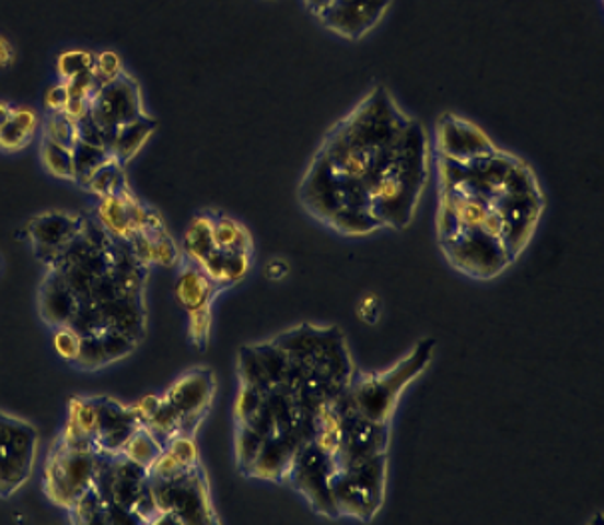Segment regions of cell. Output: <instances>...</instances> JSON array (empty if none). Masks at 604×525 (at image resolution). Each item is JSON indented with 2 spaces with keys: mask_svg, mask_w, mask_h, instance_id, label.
<instances>
[{
  "mask_svg": "<svg viewBox=\"0 0 604 525\" xmlns=\"http://www.w3.org/2000/svg\"><path fill=\"white\" fill-rule=\"evenodd\" d=\"M77 300L70 328L80 336L116 330L142 340L146 331L144 285L148 266L128 242L114 238L96 218H84L79 236L45 264Z\"/></svg>",
  "mask_w": 604,
  "mask_h": 525,
  "instance_id": "cell-1",
  "label": "cell"
},
{
  "mask_svg": "<svg viewBox=\"0 0 604 525\" xmlns=\"http://www.w3.org/2000/svg\"><path fill=\"white\" fill-rule=\"evenodd\" d=\"M435 340L426 338L415 346L414 350L403 358L399 364L393 365L381 374H353L347 394L353 401L356 410L371 422L390 423L397 400L409 382L419 376L433 358Z\"/></svg>",
  "mask_w": 604,
  "mask_h": 525,
  "instance_id": "cell-2",
  "label": "cell"
},
{
  "mask_svg": "<svg viewBox=\"0 0 604 525\" xmlns=\"http://www.w3.org/2000/svg\"><path fill=\"white\" fill-rule=\"evenodd\" d=\"M385 454L353 462L332 474V498L337 515L371 522L380 512L385 491Z\"/></svg>",
  "mask_w": 604,
  "mask_h": 525,
  "instance_id": "cell-3",
  "label": "cell"
},
{
  "mask_svg": "<svg viewBox=\"0 0 604 525\" xmlns=\"http://www.w3.org/2000/svg\"><path fill=\"white\" fill-rule=\"evenodd\" d=\"M96 459L98 452L74 447L58 435L46 457V498L68 512L94 486Z\"/></svg>",
  "mask_w": 604,
  "mask_h": 525,
  "instance_id": "cell-4",
  "label": "cell"
},
{
  "mask_svg": "<svg viewBox=\"0 0 604 525\" xmlns=\"http://www.w3.org/2000/svg\"><path fill=\"white\" fill-rule=\"evenodd\" d=\"M40 447L34 423L0 410V500H9L33 478Z\"/></svg>",
  "mask_w": 604,
  "mask_h": 525,
  "instance_id": "cell-5",
  "label": "cell"
},
{
  "mask_svg": "<svg viewBox=\"0 0 604 525\" xmlns=\"http://www.w3.org/2000/svg\"><path fill=\"white\" fill-rule=\"evenodd\" d=\"M162 517L158 524H216L208 481L196 468L174 480H148Z\"/></svg>",
  "mask_w": 604,
  "mask_h": 525,
  "instance_id": "cell-6",
  "label": "cell"
},
{
  "mask_svg": "<svg viewBox=\"0 0 604 525\" xmlns=\"http://www.w3.org/2000/svg\"><path fill=\"white\" fill-rule=\"evenodd\" d=\"M336 464L329 454L315 442L303 444L291 459L286 480L293 490L302 493L314 512L329 517H337L336 503L332 498V474Z\"/></svg>",
  "mask_w": 604,
  "mask_h": 525,
  "instance_id": "cell-7",
  "label": "cell"
},
{
  "mask_svg": "<svg viewBox=\"0 0 604 525\" xmlns=\"http://www.w3.org/2000/svg\"><path fill=\"white\" fill-rule=\"evenodd\" d=\"M142 115V92L135 77L128 72L120 74L116 81L101 84L90 98V116L101 128L106 147H111L120 126Z\"/></svg>",
  "mask_w": 604,
  "mask_h": 525,
  "instance_id": "cell-8",
  "label": "cell"
},
{
  "mask_svg": "<svg viewBox=\"0 0 604 525\" xmlns=\"http://www.w3.org/2000/svg\"><path fill=\"white\" fill-rule=\"evenodd\" d=\"M148 483L146 468L135 464L132 459L116 454L104 456L98 454L96 471H94V488L101 493L108 510H124L132 514L136 500Z\"/></svg>",
  "mask_w": 604,
  "mask_h": 525,
  "instance_id": "cell-9",
  "label": "cell"
},
{
  "mask_svg": "<svg viewBox=\"0 0 604 525\" xmlns=\"http://www.w3.org/2000/svg\"><path fill=\"white\" fill-rule=\"evenodd\" d=\"M213 394H216V376L212 370L196 368L179 376L162 396V400L170 404L182 420V435H191L200 423L204 422L206 413L212 406Z\"/></svg>",
  "mask_w": 604,
  "mask_h": 525,
  "instance_id": "cell-10",
  "label": "cell"
},
{
  "mask_svg": "<svg viewBox=\"0 0 604 525\" xmlns=\"http://www.w3.org/2000/svg\"><path fill=\"white\" fill-rule=\"evenodd\" d=\"M449 260L460 270L475 278L497 276L511 262L503 244L481 230H463L457 236L443 242Z\"/></svg>",
  "mask_w": 604,
  "mask_h": 525,
  "instance_id": "cell-11",
  "label": "cell"
},
{
  "mask_svg": "<svg viewBox=\"0 0 604 525\" xmlns=\"http://www.w3.org/2000/svg\"><path fill=\"white\" fill-rule=\"evenodd\" d=\"M98 423H96V452L104 456H116L123 452L126 442L142 425L132 406L114 400L108 396H94Z\"/></svg>",
  "mask_w": 604,
  "mask_h": 525,
  "instance_id": "cell-12",
  "label": "cell"
},
{
  "mask_svg": "<svg viewBox=\"0 0 604 525\" xmlns=\"http://www.w3.org/2000/svg\"><path fill=\"white\" fill-rule=\"evenodd\" d=\"M82 226L84 217H74L67 212H46L33 218L26 232L38 260L48 264L79 236Z\"/></svg>",
  "mask_w": 604,
  "mask_h": 525,
  "instance_id": "cell-13",
  "label": "cell"
},
{
  "mask_svg": "<svg viewBox=\"0 0 604 525\" xmlns=\"http://www.w3.org/2000/svg\"><path fill=\"white\" fill-rule=\"evenodd\" d=\"M439 144L445 156L460 166H471L473 162L485 161L495 154L491 142L483 137L479 128L461 122L457 118L445 120V126H441L439 130Z\"/></svg>",
  "mask_w": 604,
  "mask_h": 525,
  "instance_id": "cell-14",
  "label": "cell"
},
{
  "mask_svg": "<svg viewBox=\"0 0 604 525\" xmlns=\"http://www.w3.org/2000/svg\"><path fill=\"white\" fill-rule=\"evenodd\" d=\"M303 444H307V442L298 432L271 435L262 445L252 468L247 469L246 478H258V480L266 481L286 480L291 459Z\"/></svg>",
  "mask_w": 604,
  "mask_h": 525,
  "instance_id": "cell-15",
  "label": "cell"
},
{
  "mask_svg": "<svg viewBox=\"0 0 604 525\" xmlns=\"http://www.w3.org/2000/svg\"><path fill=\"white\" fill-rule=\"evenodd\" d=\"M387 4L390 0H337L336 4L325 12L324 21L339 35L358 38L380 21Z\"/></svg>",
  "mask_w": 604,
  "mask_h": 525,
  "instance_id": "cell-16",
  "label": "cell"
},
{
  "mask_svg": "<svg viewBox=\"0 0 604 525\" xmlns=\"http://www.w3.org/2000/svg\"><path fill=\"white\" fill-rule=\"evenodd\" d=\"M77 300L60 276L46 268L45 278L38 288V312L46 326L60 328L70 326L77 316Z\"/></svg>",
  "mask_w": 604,
  "mask_h": 525,
  "instance_id": "cell-17",
  "label": "cell"
},
{
  "mask_svg": "<svg viewBox=\"0 0 604 525\" xmlns=\"http://www.w3.org/2000/svg\"><path fill=\"white\" fill-rule=\"evenodd\" d=\"M179 276L176 282V298L179 306L194 312V310L210 308L213 298L222 290L213 284L198 264L190 262L186 258L179 260Z\"/></svg>",
  "mask_w": 604,
  "mask_h": 525,
  "instance_id": "cell-18",
  "label": "cell"
},
{
  "mask_svg": "<svg viewBox=\"0 0 604 525\" xmlns=\"http://www.w3.org/2000/svg\"><path fill=\"white\" fill-rule=\"evenodd\" d=\"M96 423H98V411L94 396H77L70 400L68 406L67 425L60 438L67 444L84 450L96 452Z\"/></svg>",
  "mask_w": 604,
  "mask_h": 525,
  "instance_id": "cell-19",
  "label": "cell"
},
{
  "mask_svg": "<svg viewBox=\"0 0 604 525\" xmlns=\"http://www.w3.org/2000/svg\"><path fill=\"white\" fill-rule=\"evenodd\" d=\"M132 192L130 188L123 195L98 198L96 220L102 229L113 234L118 241L128 242L136 234L135 218H132Z\"/></svg>",
  "mask_w": 604,
  "mask_h": 525,
  "instance_id": "cell-20",
  "label": "cell"
},
{
  "mask_svg": "<svg viewBox=\"0 0 604 525\" xmlns=\"http://www.w3.org/2000/svg\"><path fill=\"white\" fill-rule=\"evenodd\" d=\"M156 120L146 115L138 116L135 120L120 126L108 147L111 154L126 166L128 162L135 161L140 150L144 149L146 142L156 132Z\"/></svg>",
  "mask_w": 604,
  "mask_h": 525,
  "instance_id": "cell-21",
  "label": "cell"
},
{
  "mask_svg": "<svg viewBox=\"0 0 604 525\" xmlns=\"http://www.w3.org/2000/svg\"><path fill=\"white\" fill-rule=\"evenodd\" d=\"M249 258L247 254H230V252L213 248L198 266L212 280L213 284L220 288H228L244 280L249 270Z\"/></svg>",
  "mask_w": 604,
  "mask_h": 525,
  "instance_id": "cell-22",
  "label": "cell"
},
{
  "mask_svg": "<svg viewBox=\"0 0 604 525\" xmlns=\"http://www.w3.org/2000/svg\"><path fill=\"white\" fill-rule=\"evenodd\" d=\"M38 130V116L33 108L16 106L9 122L0 128V150L19 152L31 144Z\"/></svg>",
  "mask_w": 604,
  "mask_h": 525,
  "instance_id": "cell-23",
  "label": "cell"
},
{
  "mask_svg": "<svg viewBox=\"0 0 604 525\" xmlns=\"http://www.w3.org/2000/svg\"><path fill=\"white\" fill-rule=\"evenodd\" d=\"M212 236L218 250L252 256V236L234 218L212 214Z\"/></svg>",
  "mask_w": 604,
  "mask_h": 525,
  "instance_id": "cell-24",
  "label": "cell"
},
{
  "mask_svg": "<svg viewBox=\"0 0 604 525\" xmlns=\"http://www.w3.org/2000/svg\"><path fill=\"white\" fill-rule=\"evenodd\" d=\"M212 214H198L182 238V258L200 264L213 250Z\"/></svg>",
  "mask_w": 604,
  "mask_h": 525,
  "instance_id": "cell-25",
  "label": "cell"
},
{
  "mask_svg": "<svg viewBox=\"0 0 604 525\" xmlns=\"http://www.w3.org/2000/svg\"><path fill=\"white\" fill-rule=\"evenodd\" d=\"M113 159L111 150L106 147H96L80 140L72 147V162H74V183H79L82 188H86L90 178L96 174L102 164Z\"/></svg>",
  "mask_w": 604,
  "mask_h": 525,
  "instance_id": "cell-26",
  "label": "cell"
},
{
  "mask_svg": "<svg viewBox=\"0 0 604 525\" xmlns=\"http://www.w3.org/2000/svg\"><path fill=\"white\" fill-rule=\"evenodd\" d=\"M86 190L90 195L98 196V198L123 195L124 190H128L124 164L116 161L114 156L106 164H102L96 174L90 178V183L86 184Z\"/></svg>",
  "mask_w": 604,
  "mask_h": 525,
  "instance_id": "cell-27",
  "label": "cell"
},
{
  "mask_svg": "<svg viewBox=\"0 0 604 525\" xmlns=\"http://www.w3.org/2000/svg\"><path fill=\"white\" fill-rule=\"evenodd\" d=\"M254 352L258 355L259 364L264 368V372L268 374L269 382L274 388H281L288 370H290V358L281 350L280 346L274 342L256 343L252 346Z\"/></svg>",
  "mask_w": 604,
  "mask_h": 525,
  "instance_id": "cell-28",
  "label": "cell"
},
{
  "mask_svg": "<svg viewBox=\"0 0 604 525\" xmlns=\"http://www.w3.org/2000/svg\"><path fill=\"white\" fill-rule=\"evenodd\" d=\"M162 450H164V445L160 444L156 438L146 430L144 425H140L132 438L126 442L120 454L132 459L138 466L148 469L154 464V459L160 456Z\"/></svg>",
  "mask_w": 604,
  "mask_h": 525,
  "instance_id": "cell-29",
  "label": "cell"
},
{
  "mask_svg": "<svg viewBox=\"0 0 604 525\" xmlns=\"http://www.w3.org/2000/svg\"><path fill=\"white\" fill-rule=\"evenodd\" d=\"M40 159L46 171L50 172L58 180H72L74 183V162H72V149L60 147L57 142H50L43 138Z\"/></svg>",
  "mask_w": 604,
  "mask_h": 525,
  "instance_id": "cell-30",
  "label": "cell"
},
{
  "mask_svg": "<svg viewBox=\"0 0 604 525\" xmlns=\"http://www.w3.org/2000/svg\"><path fill=\"white\" fill-rule=\"evenodd\" d=\"M264 442L266 440L254 428H249L246 423H235V456H237V468L244 476L256 462Z\"/></svg>",
  "mask_w": 604,
  "mask_h": 525,
  "instance_id": "cell-31",
  "label": "cell"
},
{
  "mask_svg": "<svg viewBox=\"0 0 604 525\" xmlns=\"http://www.w3.org/2000/svg\"><path fill=\"white\" fill-rule=\"evenodd\" d=\"M70 520L74 524L94 525L106 524V503L101 498V493L92 486L79 502L74 503L70 510Z\"/></svg>",
  "mask_w": 604,
  "mask_h": 525,
  "instance_id": "cell-32",
  "label": "cell"
},
{
  "mask_svg": "<svg viewBox=\"0 0 604 525\" xmlns=\"http://www.w3.org/2000/svg\"><path fill=\"white\" fill-rule=\"evenodd\" d=\"M43 138L57 142L60 147L72 149L79 142V122L74 118L60 110V113H50L45 122V132Z\"/></svg>",
  "mask_w": 604,
  "mask_h": 525,
  "instance_id": "cell-33",
  "label": "cell"
},
{
  "mask_svg": "<svg viewBox=\"0 0 604 525\" xmlns=\"http://www.w3.org/2000/svg\"><path fill=\"white\" fill-rule=\"evenodd\" d=\"M237 374H240V382H242V384L262 389L266 396L274 389L271 382H269L268 374L264 372V368L259 364L258 355H256L252 346H244V348L240 350Z\"/></svg>",
  "mask_w": 604,
  "mask_h": 525,
  "instance_id": "cell-34",
  "label": "cell"
},
{
  "mask_svg": "<svg viewBox=\"0 0 604 525\" xmlns=\"http://www.w3.org/2000/svg\"><path fill=\"white\" fill-rule=\"evenodd\" d=\"M94 52L90 50H68L62 52L57 60V70L60 81L67 82L74 77H79L86 70L94 69Z\"/></svg>",
  "mask_w": 604,
  "mask_h": 525,
  "instance_id": "cell-35",
  "label": "cell"
},
{
  "mask_svg": "<svg viewBox=\"0 0 604 525\" xmlns=\"http://www.w3.org/2000/svg\"><path fill=\"white\" fill-rule=\"evenodd\" d=\"M266 404V394L262 389L242 384L235 400V423H249L258 416Z\"/></svg>",
  "mask_w": 604,
  "mask_h": 525,
  "instance_id": "cell-36",
  "label": "cell"
},
{
  "mask_svg": "<svg viewBox=\"0 0 604 525\" xmlns=\"http://www.w3.org/2000/svg\"><path fill=\"white\" fill-rule=\"evenodd\" d=\"M80 343H82V336L74 328L70 326H60L55 328V338H53V346L57 350V354L65 360L74 364L77 358L80 354Z\"/></svg>",
  "mask_w": 604,
  "mask_h": 525,
  "instance_id": "cell-37",
  "label": "cell"
},
{
  "mask_svg": "<svg viewBox=\"0 0 604 525\" xmlns=\"http://www.w3.org/2000/svg\"><path fill=\"white\" fill-rule=\"evenodd\" d=\"M94 77L98 86L113 82L124 74L123 58L118 57L114 50H102L94 57Z\"/></svg>",
  "mask_w": 604,
  "mask_h": 525,
  "instance_id": "cell-38",
  "label": "cell"
},
{
  "mask_svg": "<svg viewBox=\"0 0 604 525\" xmlns=\"http://www.w3.org/2000/svg\"><path fill=\"white\" fill-rule=\"evenodd\" d=\"M190 314V340L196 348H206L208 338H210V324H212V314L210 308L194 310Z\"/></svg>",
  "mask_w": 604,
  "mask_h": 525,
  "instance_id": "cell-39",
  "label": "cell"
},
{
  "mask_svg": "<svg viewBox=\"0 0 604 525\" xmlns=\"http://www.w3.org/2000/svg\"><path fill=\"white\" fill-rule=\"evenodd\" d=\"M65 84H67L70 98H92V94L98 89L94 70H86V72H82L79 77L70 79Z\"/></svg>",
  "mask_w": 604,
  "mask_h": 525,
  "instance_id": "cell-40",
  "label": "cell"
},
{
  "mask_svg": "<svg viewBox=\"0 0 604 525\" xmlns=\"http://www.w3.org/2000/svg\"><path fill=\"white\" fill-rule=\"evenodd\" d=\"M483 234H487V236H491V238H495V241L501 242V238H503V232H504V217L503 212H501V208L497 206V202L491 206V210L487 212V217H485V220H483L481 224Z\"/></svg>",
  "mask_w": 604,
  "mask_h": 525,
  "instance_id": "cell-41",
  "label": "cell"
},
{
  "mask_svg": "<svg viewBox=\"0 0 604 525\" xmlns=\"http://www.w3.org/2000/svg\"><path fill=\"white\" fill-rule=\"evenodd\" d=\"M68 101H70V94H68L67 84L60 82L57 86H53L50 91L46 92V110L50 113H60L67 108Z\"/></svg>",
  "mask_w": 604,
  "mask_h": 525,
  "instance_id": "cell-42",
  "label": "cell"
},
{
  "mask_svg": "<svg viewBox=\"0 0 604 525\" xmlns=\"http://www.w3.org/2000/svg\"><path fill=\"white\" fill-rule=\"evenodd\" d=\"M358 316L365 324H378L381 316V302L378 296H365L359 304Z\"/></svg>",
  "mask_w": 604,
  "mask_h": 525,
  "instance_id": "cell-43",
  "label": "cell"
},
{
  "mask_svg": "<svg viewBox=\"0 0 604 525\" xmlns=\"http://www.w3.org/2000/svg\"><path fill=\"white\" fill-rule=\"evenodd\" d=\"M288 264L283 262V260H271V262L268 264V268H266V275H268V278H271V280H281L283 276L288 275Z\"/></svg>",
  "mask_w": 604,
  "mask_h": 525,
  "instance_id": "cell-44",
  "label": "cell"
},
{
  "mask_svg": "<svg viewBox=\"0 0 604 525\" xmlns=\"http://www.w3.org/2000/svg\"><path fill=\"white\" fill-rule=\"evenodd\" d=\"M12 58H14V50H12L11 43L4 36H0V69H7L11 65Z\"/></svg>",
  "mask_w": 604,
  "mask_h": 525,
  "instance_id": "cell-45",
  "label": "cell"
},
{
  "mask_svg": "<svg viewBox=\"0 0 604 525\" xmlns=\"http://www.w3.org/2000/svg\"><path fill=\"white\" fill-rule=\"evenodd\" d=\"M337 0H305V4L310 7V11H314L315 14L324 16L325 12L329 11Z\"/></svg>",
  "mask_w": 604,
  "mask_h": 525,
  "instance_id": "cell-46",
  "label": "cell"
},
{
  "mask_svg": "<svg viewBox=\"0 0 604 525\" xmlns=\"http://www.w3.org/2000/svg\"><path fill=\"white\" fill-rule=\"evenodd\" d=\"M12 110H14V106H11V104L0 103V128L9 122V118L12 116Z\"/></svg>",
  "mask_w": 604,
  "mask_h": 525,
  "instance_id": "cell-47",
  "label": "cell"
},
{
  "mask_svg": "<svg viewBox=\"0 0 604 525\" xmlns=\"http://www.w3.org/2000/svg\"><path fill=\"white\" fill-rule=\"evenodd\" d=\"M0 268H2V260H0Z\"/></svg>",
  "mask_w": 604,
  "mask_h": 525,
  "instance_id": "cell-48",
  "label": "cell"
}]
</instances>
